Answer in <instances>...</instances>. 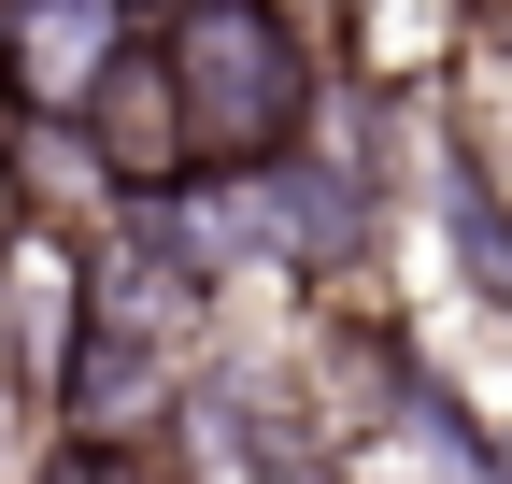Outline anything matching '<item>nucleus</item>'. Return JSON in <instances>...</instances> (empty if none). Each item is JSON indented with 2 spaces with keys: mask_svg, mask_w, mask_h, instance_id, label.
I'll use <instances>...</instances> for the list:
<instances>
[{
  "mask_svg": "<svg viewBox=\"0 0 512 484\" xmlns=\"http://www.w3.org/2000/svg\"><path fill=\"white\" fill-rule=\"evenodd\" d=\"M143 43L171 72L185 171H200V186L285 157L313 114H328V43H313L299 0H143Z\"/></svg>",
  "mask_w": 512,
  "mask_h": 484,
  "instance_id": "obj_1",
  "label": "nucleus"
},
{
  "mask_svg": "<svg viewBox=\"0 0 512 484\" xmlns=\"http://www.w3.org/2000/svg\"><path fill=\"white\" fill-rule=\"evenodd\" d=\"M214 228H228V257L285 271V285H356L384 257V171L299 129L285 157H256V171L214 186Z\"/></svg>",
  "mask_w": 512,
  "mask_h": 484,
  "instance_id": "obj_2",
  "label": "nucleus"
},
{
  "mask_svg": "<svg viewBox=\"0 0 512 484\" xmlns=\"http://www.w3.org/2000/svg\"><path fill=\"white\" fill-rule=\"evenodd\" d=\"M86 342H100V242L72 214L15 200V228H0V371H15V399L43 428H57V399H72Z\"/></svg>",
  "mask_w": 512,
  "mask_h": 484,
  "instance_id": "obj_3",
  "label": "nucleus"
},
{
  "mask_svg": "<svg viewBox=\"0 0 512 484\" xmlns=\"http://www.w3.org/2000/svg\"><path fill=\"white\" fill-rule=\"evenodd\" d=\"M128 43H143V0H0V114L72 129Z\"/></svg>",
  "mask_w": 512,
  "mask_h": 484,
  "instance_id": "obj_4",
  "label": "nucleus"
},
{
  "mask_svg": "<svg viewBox=\"0 0 512 484\" xmlns=\"http://www.w3.org/2000/svg\"><path fill=\"white\" fill-rule=\"evenodd\" d=\"M441 242H456L470 299H498V314H512V186H498V171L441 157Z\"/></svg>",
  "mask_w": 512,
  "mask_h": 484,
  "instance_id": "obj_5",
  "label": "nucleus"
},
{
  "mask_svg": "<svg viewBox=\"0 0 512 484\" xmlns=\"http://www.w3.org/2000/svg\"><path fill=\"white\" fill-rule=\"evenodd\" d=\"M498 29H512V0H498Z\"/></svg>",
  "mask_w": 512,
  "mask_h": 484,
  "instance_id": "obj_6",
  "label": "nucleus"
}]
</instances>
